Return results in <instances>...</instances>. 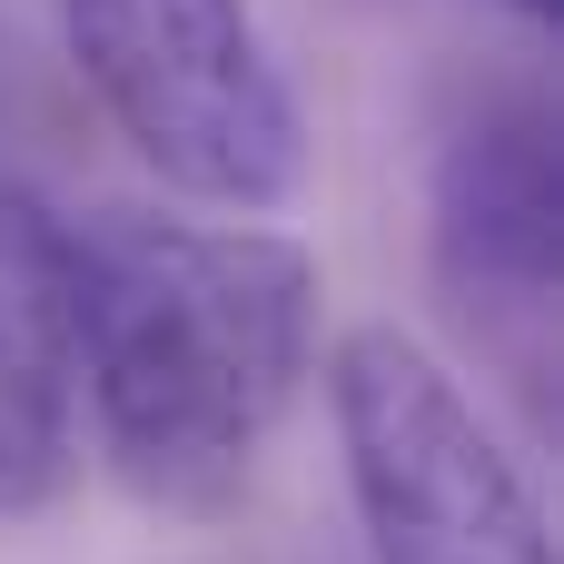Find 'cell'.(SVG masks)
<instances>
[{"label": "cell", "mask_w": 564, "mask_h": 564, "mask_svg": "<svg viewBox=\"0 0 564 564\" xmlns=\"http://www.w3.org/2000/svg\"><path fill=\"white\" fill-rule=\"evenodd\" d=\"M79 397L109 476L159 516H228L317 357V258L238 218L69 228Z\"/></svg>", "instance_id": "1"}, {"label": "cell", "mask_w": 564, "mask_h": 564, "mask_svg": "<svg viewBox=\"0 0 564 564\" xmlns=\"http://www.w3.org/2000/svg\"><path fill=\"white\" fill-rule=\"evenodd\" d=\"M59 30L149 178L228 218L297 198L307 119L248 0H59Z\"/></svg>", "instance_id": "2"}, {"label": "cell", "mask_w": 564, "mask_h": 564, "mask_svg": "<svg viewBox=\"0 0 564 564\" xmlns=\"http://www.w3.org/2000/svg\"><path fill=\"white\" fill-rule=\"evenodd\" d=\"M327 416L357 496L367 564H555V525L466 397V377L406 327H347L327 357Z\"/></svg>", "instance_id": "3"}, {"label": "cell", "mask_w": 564, "mask_h": 564, "mask_svg": "<svg viewBox=\"0 0 564 564\" xmlns=\"http://www.w3.org/2000/svg\"><path fill=\"white\" fill-rule=\"evenodd\" d=\"M436 228V288L456 297V317H476L496 347H535L555 317V248H564V169H555V109L535 89H486L446 149H436V188H426Z\"/></svg>", "instance_id": "4"}, {"label": "cell", "mask_w": 564, "mask_h": 564, "mask_svg": "<svg viewBox=\"0 0 564 564\" xmlns=\"http://www.w3.org/2000/svg\"><path fill=\"white\" fill-rule=\"evenodd\" d=\"M79 476V317L69 218L0 188V525L50 516Z\"/></svg>", "instance_id": "5"}, {"label": "cell", "mask_w": 564, "mask_h": 564, "mask_svg": "<svg viewBox=\"0 0 564 564\" xmlns=\"http://www.w3.org/2000/svg\"><path fill=\"white\" fill-rule=\"evenodd\" d=\"M506 10H516V20H555V0H506Z\"/></svg>", "instance_id": "6"}, {"label": "cell", "mask_w": 564, "mask_h": 564, "mask_svg": "<svg viewBox=\"0 0 564 564\" xmlns=\"http://www.w3.org/2000/svg\"><path fill=\"white\" fill-rule=\"evenodd\" d=\"M288 564H337V555H288Z\"/></svg>", "instance_id": "7"}]
</instances>
